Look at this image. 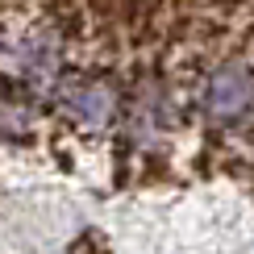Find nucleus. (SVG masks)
I'll return each mask as SVG.
<instances>
[{
	"label": "nucleus",
	"mask_w": 254,
	"mask_h": 254,
	"mask_svg": "<svg viewBox=\"0 0 254 254\" xmlns=\"http://www.w3.org/2000/svg\"><path fill=\"white\" fill-rule=\"evenodd\" d=\"M254 109V71L246 63H221L204 88V117L208 121H238Z\"/></svg>",
	"instance_id": "f257e3e1"
},
{
	"label": "nucleus",
	"mask_w": 254,
	"mask_h": 254,
	"mask_svg": "<svg viewBox=\"0 0 254 254\" xmlns=\"http://www.w3.org/2000/svg\"><path fill=\"white\" fill-rule=\"evenodd\" d=\"M171 13V0H121V29L133 50H146L163 38V21Z\"/></svg>",
	"instance_id": "f03ea898"
},
{
	"label": "nucleus",
	"mask_w": 254,
	"mask_h": 254,
	"mask_svg": "<svg viewBox=\"0 0 254 254\" xmlns=\"http://www.w3.org/2000/svg\"><path fill=\"white\" fill-rule=\"evenodd\" d=\"M38 13L46 17V25L55 29L59 42L75 46L92 34V21H88V0H38Z\"/></svg>",
	"instance_id": "7ed1b4c3"
},
{
	"label": "nucleus",
	"mask_w": 254,
	"mask_h": 254,
	"mask_svg": "<svg viewBox=\"0 0 254 254\" xmlns=\"http://www.w3.org/2000/svg\"><path fill=\"white\" fill-rule=\"evenodd\" d=\"M67 109L83 121H109L117 113V88L109 79H79L67 92Z\"/></svg>",
	"instance_id": "20e7f679"
},
{
	"label": "nucleus",
	"mask_w": 254,
	"mask_h": 254,
	"mask_svg": "<svg viewBox=\"0 0 254 254\" xmlns=\"http://www.w3.org/2000/svg\"><path fill=\"white\" fill-rule=\"evenodd\" d=\"M88 21H92V38H96L100 59H117L121 55V0H88Z\"/></svg>",
	"instance_id": "39448f33"
},
{
	"label": "nucleus",
	"mask_w": 254,
	"mask_h": 254,
	"mask_svg": "<svg viewBox=\"0 0 254 254\" xmlns=\"http://www.w3.org/2000/svg\"><path fill=\"white\" fill-rule=\"evenodd\" d=\"M246 4H250V0H208V13L234 25V21H238V13H242V8H246Z\"/></svg>",
	"instance_id": "423d86ee"
},
{
	"label": "nucleus",
	"mask_w": 254,
	"mask_h": 254,
	"mask_svg": "<svg viewBox=\"0 0 254 254\" xmlns=\"http://www.w3.org/2000/svg\"><path fill=\"white\" fill-rule=\"evenodd\" d=\"M13 13V8H8V0H0V34H4V17Z\"/></svg>",
	"instance_id": "0eeeda50"
},
{
	"label": "nucleus",
	"mask_w": 254,
	"mask_h": 254,
	"mask_svg": "<svg viewBox=\"0 0 254 254\" xmlns=\"http://www.w3.org/2000/svg\"><path fill=\"white\" fill-rule=\"evenodd\" d=\"M250 4H254V0H250Z\"/></svg>",
	"instance_id": "6e6552de"
}]
</instances>
